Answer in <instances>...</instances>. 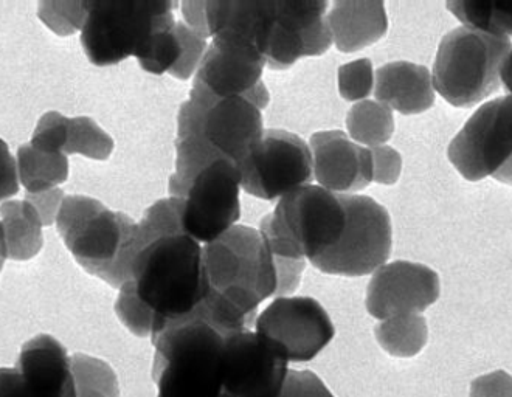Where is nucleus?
Listing matches in <instances>:
<instances>
[{
    "label": "nucleus",
    "mask_w": 512,
    "mask_h": 397,
    "mask_svg": "<svg viewBox=\"0 0 512 397\" xmlns=\"http://www.w3.org/2000/svg\"><path fill=\"white\" fill-rule=\"evenodd\" d=\"M205 297L204 249L182 230L176 197L163 199L139 222L115 312L132 334L154 339L198 311Z\"/></svg>",
    "instance_id": "f257e3e1"
},
{
    "label": "nucleus",
    "mask_w": 512,
    "mask_h": 397,
    "mask_svg": "<svg viewBox=\"0 0 512 397\" xmlns=\"http://www.w3.org/2000/svg\"><path fill=\"white\" fill-rule=\"evenodd\" d=\"M208 320L225 334L250 331L258 306L277 295L274 258L255 228L235 225L204 249Z\"/></svg>",
    "instance_id": "f03ea898"
},
{
    "label": "nucleus",
    "mask_w": 512,
    "mask_h": 397,
    "mask_svg": "<svg viewBox=\"0 0 512 397\" xmlns=\"http://www.w3.org/2000/svg\"><path fill=\"white\" fill-rule=\"evenodd\" d=\"M345 219L339 194L325 188L305 185L281 197L260 227L277 267L278 297L297 289L306 259L312 261L336 246Z\"/></svg>",
    "instance_id": "7ed1b4c3"
},
{
    "label": "nucleus",
    "mask_w": 512,
    "mask_h": 397,
    "mask_svg": "<svg viewBox=\"0 0 512 397\" xmlns=\"http://www.w3.org/2000/svg\"><path fill=\"white\" fill-rule=\"evenodd\" d=\"M229 335L208 320L204 306L156 335L153 379L157 397H218Z\"/></svg>",
    "instance_id": "20e7f679"
},
{
    "label": "nucleus",
    "mask_w": 512,
    "mask_h": 397,
    "mask_svg": "<svg viewBox=\"0 0 512 397\" xmlns=\"http://www.w3.org/2000/svg\"><path fill=\"white\" fill-rule=\"evenodd\" d=\"M69 252L86 272L115 289L129 280L139 224L87 196H67L56 218Z\"/></svg>",
    "instance_id": "39448f33"
},
{
    "label": "nucleus",
    "mask_w": 512,
    "mask_h": 397,
    "mask_svg": "<svg viewBox=\"0 0 512 397\" xmlns=\"http://www.w3.org/2000/svg\"><path fill=\"white\" fill-rule=\"evenodd\" d=\"M176 2L167 0H95L86 2L81 44L90 63L114 66L139 58L149 41L173 27Z\"/></svg>",
    "instance_id": "423d86ee"
},
{
    "label": "nucleus",
    "mask_w": 512,
    "mask_h": 397,
    "mask_svg": "<svg viewBox=\"0 0 512 397\" xmlns=\"http://www.w3.org/2000/svg\"><path fill=\"white\" fill-rule=\"evenodd\" d=\"M511 50L509 38L455 28L438 47L433 87L455 108H472L499 89L500 70Z\"/></svg>",
    "instance_id": "0eeeda50"
},
{
    "label": "nucleus",
    "mask_w": 512,
    "mask_h": 397,
    "mask_svg": "<svg viewBox=\"0 0 512 397\" xmlns=\"http://www.w3.org/2000/svg\"><path fill=\"white\" fill-rule=\"evenodd\" d=\"M264 106L250 97H216L193 86L179 112L177 142L204 149L236 166L263 134Z\"/></svg>",
    "instance_id": "6e6552de"
},
{
    "label": "nucleus",
    "mask_w": 512,
    "mask_h": 397,
    "mask_svg": "<svg viewBox=\"0 0 512 397\" xmlns=\"http://www.w3.org/2000/svg\"><path fill=\"white\" fill-rule=\"evenodd\" d=\"M241 176L230 160H215L179 187L170 188L179 201L180 225L199 244H212L232 230L241 216Z\"/></svg>",
    "instance_id": "1a4fd4ad"
},
{
    "label": "nucleus",
    "mask_w": 512,
    "mask_h": 397,
    "mask_svg": "<svg viewBox=\"0 0 512 397\" xmlns=\"http://www.w3.org/2000/svg\"><path fill=\"white\" fill-rule=\"evenodd\" d=\"M345 210V228L333 249L312 259V266L343 277H364L385 266L393 232L388 211L367 196L339 194Z\"/></svg>",
    "instance_id": "9d476101"
},
{
    "label": "nucleus",
    "mask_w": 512,
    "mask_h": 397,
    "mask_svg": "<svg viewBox=\"0 0 512 397\" xmlns=\"http://www.w3.org/2000/svg\"><path fill=\"white\" fill-rule=\"evenodd\" d=\"M447 156L469 182L492 177L512 187L511 95L477 109L450 142Z\"/></svg>",
    "instance_id": "9b49d317"
},
{
    "label": "nucleus",
    "mask_w": 512,
    "mask_h": 397,
    "mask_svg": "<svg viewBox=\"0 0 512 397\" xmlns=\"http://www.w3.org/2000/svg\"><path fill=\"white\" fill-rule=\"evenodd\" d=\"M241 188L263 201H274L311 185V148L298 135L270 129L253 143L238 165Z\"/></svg>",
    "instance_id": "f8f14e48"
},
{
    "label": "nucleus",
    "mask_w": 512,
    "mask_h": 397,
    "mask_svg": "<svg viewBox=\"0 0 512 397\" xmlns=\"http://www.w3.org/2000/svg\"><path fill=\"white\" fill-rule=\"evenodd\" d=\"M289 360L258 332H236L225 340L218 397H280Z\"/></svg>",
    "instance_id": "ddd939ff"
},
{
    "label": "nucleus",
    "mask_w": 512,
    "mask_h": 397,
    "mask_svg": "<svg viewBox=\"0 0 512 397\" xmlns=\"http://www.w3.org/2000/svg\"><path fill=\"white\" fill-rule=\"evenodd\" d=\"M255 328L295 363L315 359L336 334L322 304L309 297L277 298L256 318Z\"/></svg>",
    "instance_id": "4468645a"
},
{
    "label": "nucleus",
    "mask_w": 512,
    "mask_h": 397,
    "mask_svg": "<svg viewBox=\"0 0 512 397\" xmlns=\"http://www.w3.org/2000/svg\"><path fill=\"white\" fill-rule=\"evenodd\" d=\"M329 4L323 0H275L274 22L267 41L266 64L286 70L305 56L323 55L333 44Z\"/></svg>",
    "instance_id": "2eb2a0df"
},
{
    "label": "nucleus",
    "mask_w": 512,
    "mask_h": 397,
    "mask_svg": "<svg viewBox=\"0 0 512 397\" xmlns=\"http://www.w3.org/2000/svg\"><path fill=\"white\" fill-rule=\"evenodd\" d=\"M0 397H77L69 354L52 335L22 346L14 368H0Z\"/></svg>",
    "instance_id": "dca6fc26"
},
{
    "label": "nucleus",
    "mask_w": 512,
    "mask_h": 397,
    "mask_svg": "<svg viewBox=\"0 0 512 397\" xmlns=\"http://www.w3.org/2000/svg\"><path fill=\"white\" fill-rule=\"evenodd\" d=\"M440 277L423 264L395 261L374 272L367 290V311L381 322L421 314L440 298Z\"/></svg>",
    "instance_id": "f3484780"
},
{
    "label": "nucleus",
    "mask_w": 512,
    "mask_h": 397,
    "mask_svg": "<svg viewBox=\"0 0 512 397\" xmlns=\"http://www.w3.org/2000/svg\"><path fill=\"white\" fill-rule=\"evenodd\" d=\"M266 59L246 45L213 41L202 58L193 86L216 97H250L266 108L269 92L261 81Z\"/></svg>",
    "instance_id": "a211bd4d"
},
{
    "label": "nucleus",
    "mask_w": 512,
    "mask_h": 397,
    "mask_svg": "<svg viewBox=\"0 0 512 397\" xmlns=\"http://www.w3.org/2000/svg\"><path fill=\"white\" fill-rule=\"evenodd\" d=\"M311 152L315 179L331 193H354L373 182L370 149L356 145L345 132H317Z\"/></svg>",
    "instance_id": "6ab92c4d"
},
{
    "label": "nucleus",
    "mask_w": 512,
    "mask_h": 397,
    "mask_svg": "<svg viewBox=\"0 0 512 397\" xmlns=\"http://www.w3.org/2000/svg\"><path fill=\"white\" fill-rule=\"evenodd\" d=\"M30 143L64 156L81 154L94 160L109 159L114 151V140L92 118H67L59 112H47L39 120Z\"/></svg>",
    "instance_id": "aec40b11"
},
{
    "label": "nucleus",
    "mask_w": 512,
    "mask_h": 397,
    "mask_svg": "<svg viewBox=\"0 0 512 397\" xmlns=\"http://www.w3.org/2000/svg\"><path fill=\"white\" fill-rule=\"evenodd\" d=\"M374 95L388 109L404 115L423 114L435 103L432 73L407 61L385 64L376 73Z\"/></svg>",
    "instance_id": "412c9836"
},
{
    "label": "nucleus",
    "mask_w": 512,
    "mask_h": 397,
    "mask_svg": "<svg viewBox=\"0 0 512 397\" xmlns=\"http://www.w3.org/2000/svg\"><path fill=\"white\" fill-rule=\"evenodd\" d=\"M326 19L334 44L345 53L365 49L378 42L388 30L382 2H334Z\"/></svg>",
    "instance_id": "4be33fe9"
},
{
    "label": "nucleus",
    "mask_w": 512,
    "mask_h": 397,
    "mask_svg": "<svg viewBox=\"0 0 512 397\" xmlns=\"http://www.w3.org/2000/svg\"><path fill=\"white\" fill-rule=\"evenodd\" d=\"M5 252L14 261H28L41 252L42 221L27 201H8L0 207Z\"/></svg>",
    "instance_id": "5701e85b"
},
{
    "label": "nucleus",
    "mask_w": 512,
    "mask_h": 397,
    "mask_svg": "<svg viewBox=\"0 0 512 397\" xmlns=\"http://www.w3.org/2000/svg\"><path fill=\"white\" fill-rule=\"evenodd\" d=\"M18 176L28 194L53 190L69 177V162L61 152L25 143L18 149Z\"/></svg>",
    "instance_id": "b1692460"
},
{
    "label": "nucleus",
    "mask_w": 512,
    "mask_h": 397,
    "mask_svg": "<svg viewBox=\"0 0 512 397\" xmlns=\"http://www.w3.org/2000/svg\"><path fill=\"white\" fill-rule=\"evenodd\" d=\"M376 339L390 356L409 359L423 351L429 339L426 318L419 314L399 315L379 323Z\"/></svg>",
    "instance_id": "393cba45"
},
{
    "label": "nucleus",
    "mask_w": 512,
    "mask_h": 397,
    "mask_svg": "<svg viewBox=\"0 0 512 397\" xmlns=\"http://www.w3.org/2000/svg\"><path fill=\"white\" fill-rule=\"evenodd\" d=\"M351 139L370 148L384 146L395 132L393 112L378 101H360L346 117Z\"/></svg>",
    "instance_id": "a878e982"
},
{
    "label": "nucleus",
    "mask_w": 512,
    "mask_h": 397,
    "mask_svg": "<svg viewBox=\"0 0 512 397\" xmlns=\"http://www.w3.org/2000/svg\"><path fill=\"white\" fill-rule=\"evenodd\" d=\"M70 363L77 397H120L117 374L104 360L75 354Z\"/></svg>",
    "instance_id": "bb28decb"
},
{
    "label": "nucleus",
    "mask_w": 512,
    "mask_h": 397,
    "mask_svg": "<svg viewBox=\"0 0 512 397\" xmlns=\"http://www.w3.org/2000/svg\"><path fill=\"white\" fill-rule=\"evenodd\" d=\"M455 18L463 22V27L488 33V35L509 38L512 36V13L494 4L457 0L447 4Z\"/></svg>",
    "instance_id": "cd10ccee"
},
{
    "label": "nucleus",
    "mask_w": 512,
    "mask_h": 397,
    "mask_svg": "<svg viewBox=\"0 0 512 397\" xmlns=\"http://www.w3.org/2000/svg\"><path fill=\"white\" fill-rule=\"evenodd\" d=\"M39 18L44 24L61 36L83 30L86 22V2H42L39 4Z\"/></svg>",
    "instance_id": "c85d7f7f"
},
{
    "label": "nucleus",
    "mask_w": 512,
    "mask_h": 397,
    "mask_svg": "<svg viewBox=\"0 0 512 397\" xmlns=\"http://www.w3.org/2000/svg\"><path fill=\"white\" fill-rule=\"evenodd\" d=\"M374 87L373 64L370 59H357L339 69V90L343 100L359 101L370 97Z\"/></svg>",
    "instance_id": "c756f323"
},
{
    "label": "nucleus",
    "mask_w": 512,
    "mask_h": 397,
    "mask_svg": "<svg viewBox=\"0 0 512 397\" xmlns=\"http://www.w3.org/2000/svg\"><path fill=\"white\" fill-rule=\"evenodd\" d=\"M373 159V182L381 185H393L398 182L402 171V157L390 146L370 148Z\"/></svg>",
    "instance_id": "7c9ffc66"
},
{
    "label": "nucleus",
    "mask_w": 512,
    "mask_h": 397,
    "mask_svg": "<svg viewBox=\"0 0 512 397\" xmlns=\"http://www.w3.org/2000/svg\"><path fill=\"white\" fill-rule=\"evenodd\" d=\"M280 397H334V394L312 371H289Z\"/></svg>",
    "instance_id": "2f4dec72"
},
{
    "label": "nucleus",
    "mask_w": 512,
    "mask_h": 397,
    "mask_svg": "<svg viewBox=\"0 0 512 397\" xmlns=\"http://www.w3.org/2000/svg\"><path fill=\"white\" fill-rule=\"evenodd\" d=\"M469 397H512L511 374L494 371L477 377L471 384Z\"/></svg>",
    "instance_id": "473e14b6"
},
{
    "label": "nucleus",
    "mask_w": 512,
    "mask_h": 397,
    "mask_svg": "<svg viewBox=\"0 0 512 397\" xmlns=\"http://www.w3.org/2000/svg\"><path fill=\"white\" fill-rule=\"evenodd\" d=\"M28 204H32L41 218L42 225L49 227L58 218L59 210L63 207L64 197L63 190L53 188V190L42 191V193L27 194Z\"/></svg>",
    "instance_id": "72a5a7b5"
},
{
    "label": "nucleus",
    "mask_w": 512,
    "mask_h": 397,
    "mask_svg": "<svg viewBox=\"0 0 512 397\" xmlns=\"http://www.w3.org/2000/svg\"><path fill=\"white\" fill-rule=\"evenodd\" d=\"M19 193L18 163L7 143L0 139V201Z\"/></svg>",
    "instance_id": "f704fd0d"
},
{
    "label": "nucleus",
    "mask_w": 512,
    "mask_h": 397,
    "mask_svg": "<svg viewBox=\"0 0 512 397\" xmlns=\"http://www.w3.org/2000/svg\"><path fill=\"white\" fill-rule=\"evenodd\" d=\"M182 11H184L185 21L188 27L201 35L202 38H208L207 18H205V2H182Z\"/></svg>",
    "instance_id": "c9c22d12"
},
{
    "label": "nucleus",
    "mask_w": 512,
    "mask_h": 397,
    "mask_svg": "<svg viewBox=\"0 0 512 397\" xmlns=\"http://www.w3.org/2000/svg\"><path fill=\"white\" fill-rule=\"evenodd\" d=\"M7 258V252H5L4 238H2V228H0V270L4 267V261Z\"/></svg>",
    "instance_id": "e433bc0d"
},
{
    "label": "nucleus",
    "mask_w": 512,
    "mask_h": 397,
    "mask_svg": "<svg viewBox=\"0 0 512 397\" xmlns=\"http://www.w3.org/2000/svg\"><path fill=\"white\" fill-rule=\"evenodd\" d=\"M508 84H509V89L512 90V58H511V61H509V67H508Z\"/></svg>",
    "instance_id": "4c0bfd02"
}]
</instances>
